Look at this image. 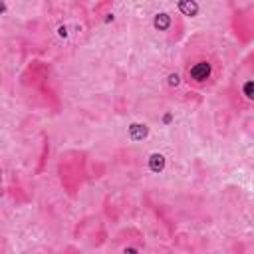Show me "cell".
<instances>
[{
    "label": "cell",
    "mask_w": 254,
    "mask_h": 254,
    "mask_svg": "<svg viewBox=\"0 0 254 254\" xmlns=\"http://www.w3.org/2000/svg\"><path fill=\"white\" fill-rule=\"evenodd\" d=\"M224 73L218 42L210 34H194L183 50V79L192 89L214 87Z\"/></svg>",
    "instance_id": "obj_1"
},
{
    "label": "cell",
    "mask_w": 254,
    "mask_h": 254,
    "mask_svg": "<svg viewBox=\"0 0 254 254\" xmlns=\"http://www.w3.org/2000/svg\"><path fill=\"white\" fill-rule=\"evenodd\" d=\"M18 83H20L22 95L34 107H42V109H48L52 113H58L62 109L60 95L52 83L50 64H46L42 60H32L24 67V71L20 73Z\"/></svg>",
    "instance_id": "obj_2"
},
{
    "label": "cell",
    "mask_w": 254,
    "mask_h": 254,
    "mask_svg": "<svg viewBox=\"0 0 254 254\" xmlns=\"http://www.w3.org/2000/svg\"><path fill=\"white\" fill-rule=\"evenodd\" d=\"M226 95L234 109L238 111L254 109V54H248L236 65Z\"/></svg>",
    "instance_id": "obj_3"
},
{
    "label": "cell",
    "mask_w": 254,
    "mask_h": 254,
    "mask_svg": "<svg viewBox=\"0 0 254 254\" xmlns=\"http://www.w3.org/2000/svg\"><path fill=\"white\" fill-rule=\"evenodd\" d=\"M58 179L67 196L75 198L79 189L87 181V159L83 151L67 149L60 155L58 161Z\"/></svg>",
    "instance_id": "obj_4"
},
{
    "label": "cell",
    "mask_w": 254,
    "mask_h": 254,
    "mask_svg": "<svg viewBox=\"0 0 254 254\" xmlns=\"http://www.w3.org/2000/svg\"><path fill=\"white\" fill-rule=\"evenodd\" d=\"M75 238H81L85 242H89L91 246H103L107 242V232H105V224L101 220V216L97 214H89L85 218H81L75 224L73 230Z\"/></svg>",
    "instance_id": "obj_5"
},
{
    "label": "cell",
    "mask_w": 254,
    "mask_h": 254,
    "mask_svg": "<svg viewBox=\"0 0 254 254\" xmlns=\"http://www.w3.org/2000/svg\"><path fill=\"white\" fill-rule=\"evenodd\" d=\"M230 30L240 44L248 46L254 40V10L252 8L234 10L230 18Z\"/></svg>",
    "instance_id": "obj_6"
},
{
    "label": "cell",
    "mask_w": 254,
    "mask_h": 254,
    "mask_svg": "<svg viewBox=\"0 0 254 254\" xmlns=\"http://www.w3.org/2000/svg\"><path fill=\"white\" fill-rule=\"evenodd\" d=\"M111 248L119 250V252H139V250L145 248L143 232L139 228H135V226H127V228L117 232V236L113 238Z\"/></svg>",
    "instance_id": "obj_7"
},
{
    "label": "cell",
    "mask_w": 254,
    "mask_h": 254,
    "mask_svg": "<svg viewBox=\"0 0 254 254\" xmlns=\"http://www.w3.org/2000/svg\"><path fill=\"white\" fill-rule=\"evenodd\" d=\"M155 30H159L169 42H179L185 32V24L177 14L171 12H159L155 16Z\"/></svg>",
    "instance_id": "obj_8"
}]
</instances>
